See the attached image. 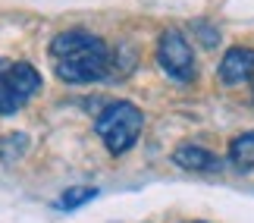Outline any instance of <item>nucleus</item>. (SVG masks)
Listing matches in <instances>:
<instances>
[{"instance_id":"1","label":"nucleus","mask_w":254,"mask_h":223,"mask_svg":"<svg viewBox=\"0 0 254 223\" xmlns=\"http://www.w3.org/2000/svg\"><path fill=\"white\" fill-rule=\"evenodd\" d=\"M51 60L54 73L66 85H91L110 75V47L101 35H91L85 28L60 32L51 41Z\"/></svg>"},{"instance_id":"2","label":"nucleus","mask_w":254,"mask_h":223,"mask_svg":"<svg viewBox=\"0 0 254 223\" xmlns=\"http://www.w3.org/2000/svg\"><path fill=\"white\" fill-rule=\"evenodd\" d=\"M141 129H144V116L132 101L107 104V107L97 113V123H94V132L101 135L104 148L110 154H126L138 142Z\"/></svg>"},{"instance_id":"3","label":"nucleus","mask_w":254,"mask_h":223,"mask_svg":"<svg viewBox=\"0 0 254 223\" xmlns=\"http://www.w3.org/2000/svg\"><path fill=\"white\" fill-rule=\"evenodd\" d=\"M41 91V73L22 60H0V116L19 113Z\"/></svg>"},{"instance_id":"4","label":"nucleus","mask_w":254,"mask_h":223,"mask_svg":"<svg viewBox=\"0 0 254 223\" xmlns=\"http://www.w3.org/2000/svg\"><path fill=\"white\" fill-rule=\"evenodd\" d=\"M157 63L160 70L176 82H191L194 73H198V63H194V51L189 44V38L176 28H167L157 41Z\"/></svg>"},{"instance_id":"5","label":"nucleus","mask_w":254,"mask_h":223,"mask_svg":"<svg viewBox=\"0 0 254 223\" xmlns=\"http://www.w3.org/2000/svg\"><path fill=\"white\" fill-rule=\"evenodd\" d=\"M254 79V51L251 47H229L220 60V82L236 88V85H245Z\"/></svg>"},{"instance_id":"6","label":"nucleus","mask_w":254,"mask_h":223,"mask_svg":"<svg viewBox=\"0 0 254 223\" xmlns=\"http://www.w3.org/2000/svg\"><path fill=\"white\" fill-rule=\"evenodd\" d=\"M173 160H176V167L191 170V173H217L223 167L217 154L201 148V145H179V148L173 151Z\"/></svg>"},{"instance_id":"7","label":"nucleus","mask_w":254,"mask_h":223,"mask_svg":"<svg viewBox=\"0 0 254 223\" xmlns=\"http://www.w3.org/2000/svg\"><path fill=\"white\" fill-rule=\"evenodd\" d=\"M229 160H232V167H239L242 173L254 170V132H242L229 142Z\"/></svg>"},{"instance_id":"8","label":"nucleus","mask_w":254,"mask_h":223,"mask_svg":"<svg viewBox=\"0 0 254 223\" xmlns=\"http://www.w3.org/2000/svg\"><path fill=\"white\" fill-rule=\"evenodd\" d=\"M28 151V139L22 132H9L0 139V160H19Z\"/></svg>"},{"instance_id":"9","label":"nucleus","mask_w":254,"mask_h":223,"mask_svg":"<svg viewBox=\"0 0 254 223\" xmlns=\"http://www.w3.org/2000/svg\"><path fill=\"white\" fill-rule=\"evenodd\" d=\"M97 195V189H91V186H75V189H66L63 192V198H60V208L63 211H75V208H82V205H88Z\"/></svg>"},{"instance_id":"10","label":"nucleus","mask_w":254,"mask_h":223,"mask_svg":"<svg viewBox=\"0 0 254 223\" xmlns=\"http://www.w3.org/2000/svg\"><path fill=\"white\" fill-rule=\"evenodd\" d=\"M185 223H204V220H185Z\"/></svg>"}]
</instances>
